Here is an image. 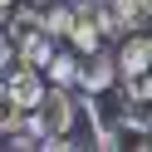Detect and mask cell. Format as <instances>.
Here are the masks:
<instances>
[{"label": "cell", "mask_w": 152, "mask_h": 152, "mask_svg": "<svg viewBox=\"0 0 152 152\" xmlns=\"http://www.w3.org/2000/svg\"><path fill=\"white\" fill-rule=\"evenodd\" d=\"M79 113H83V98H74V88L49 83V98L39 103V123H44V132H49V147H54V152L83 147V142H74V123H79Z\"/></svg>", "instance_id": "obj_1"}, {"label": "cell", "mask_w": 152, "mask_h": 152, "mask_svg": "<svg viewBox=\"0 0 152 152\" xmlns=\"http://www.w3.org/2000/svg\"><path fill=\"white\" fill-rule=\"evenodd\" d=\"M74 25H79V10H74L69 0H49V5H44V30H49V34L69 39V34H74Z\"/></svg>", "instance_id": "obj_6"}, {"label": "cell", "mask_w": 152, "mask_h": 152, "mask_svg": "<svg viewBox=\"0 0 152 152\" xmlns=\"http://www.w3.org/2000/svg\"><path fill=\"white\" fill-rule=\"evenodd\" d=\"M44 74H49V83H59V88H79V74H83V54L74 49H59L49 64H44Z\"/></svg>", "instance_id": "obj_4"}, {"label": "cell", "mask_w": 152, "mask_h": 152, "mask_svg": "<svg viewBox=\"0 0 152 152\" xmlns=\"http://www.w3.org/2000/svg\"><path fill=\"white\" fill-rule=\"evenodd\" d=\"M123 83V69H118V54L98 49V54H83V74H79V93H113Z\"/></svg>", "instance_id": "obj_3"}, {"label": "cell", "mask_w": 152, "mask_h": 152, "mask_svg": "<svg viewBox=\"0 0 152 152\" xmlns=\"http://www.w3.org/2000/svg\"><path fill=\"white\" fill-rule=\"evenodd\" d=\"M0 98L15 103V108H39L44 98H49V74L34 69V64H20V69L5 74V88H0Z\"/></svg>", "instance_id": "obj_2"}, {"label": "cell", "mask_w": 152, "mask_h": 152, "mask_svg": "<svg viewBox=\"0 0 152 152\" xmlns=\"http://www.w3.org/2000/svg\"><path fill=\"white\" fill-rule=\"evenodd\" d=\"M15 44H20V59L34 64V69H44V64L59 54V34H49V30H34L30 39H15Z\"/></svg>", "instance_id": "obj_5"}, {"label": "cell", "mask_w": 152, "mask_h": 152, "mask_svg": "<svg viewBox=\"0 0 152 152\" xmlns=\"http://www.w3.org/2000/svg\"><path fill=\"white\" fill-rule=\"evenodd\" d=\"M103 39H108V34H103V25L93 20V15H79V25H74V34H69L74 49H79V54H98Z\"/></svg>", "instance_id": "obj_7"}]
</instances>
